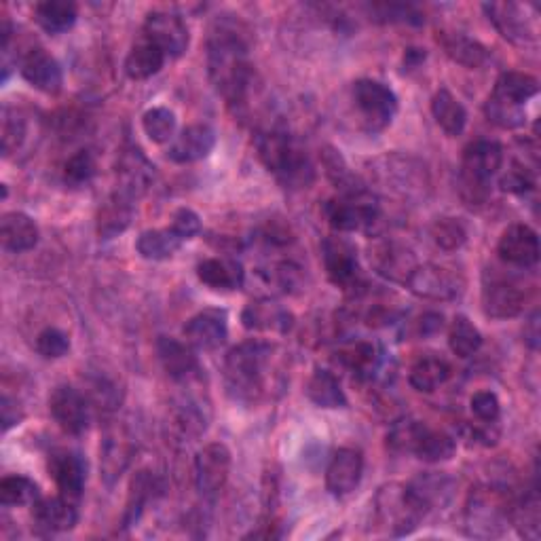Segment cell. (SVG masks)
<instances>
[{"label": "cell", "mask_w": 541, "mask_h": 541, "mask_svg": "<svg viewBox=\"0 0 541 541\" xmlns=\"http://www.w3.org/2000/svg\"><path fill=\"white\" fill-rule=\"evenodd\" d=\"M208 68L214 87L231 104H244L252 85L248 43L235 24L218 22L208 45Z\"/></svg>", "instance_id": "obj_1"}, {"label": "cell", "mask_w": 541, "mask_h": 541, "mask_svg": "<svg viewBox=\"0 0 541 541\" xmlns=\"http://www.w3.org/2000/svg\"><path fill=\"white\" fill-rule=\"evenodd\" d=\"M273 345L265 341H246L229 351L225 360V381L235 402L256 404L267 394V372Z\"/></svg>", "instance_id": "obj_2"}, {"label": "cell", "mask_w": 541, "mask_h": 541, "mask_svg": "<svg viewBox=\"0 0 541 541\" xmlns=\"http://www.w3.org/2000/svg\"><path fill=\"white\" fill-rule=\"evenodd\" d=\"M258 157L284 189H309L315 180L313 163L307 153L284 129H269L258 138Z\"/></svg>", "instance_id": "obj_3"}, {"label": "cell", "mask_w": 541, "mask_h": 541, "mask_svg": "<svg viewBox=\"0 0 541 541\" xmlns=\"http://www.w3.org/2000/svg\"><path fill=\"white\" fill-rule=\"evenodd\" d=\"M503 148L495 140H476L465 146L459 176V193L465 205H482L491 195V178L501 170Z\"/></svg>", "instance_id": "obj_4"}, {"label": "cell", "mask_w": 541, "mask_h": 541, "mask_svg": "<svg viewBox=\"0 0 541 541\" xmlns=\"http://www.w3.org/2000/svg\"><path fill=\"white\" fill-rule=\"evenodd\" d=\"M324 214L328 225L341 233H375L383 218L379 203L372 199L368 191L356 195H341L339 199L328 201L324 205Z\"/></svg>", "instance_id": "obj_5"}, {"label": "cell", "mask_w": 541, "mask_h": 541, "mask_svg": "<svg viewBox=\"0 0 541 541\" xmlns=\"http://www.w3.org/2000/svg\"><path fill=\"white\" fill-rule=\"evenodd\" d=\"M353 102L368 132H381L389 127L398 113L396 93L381 81L360 79L353 83Z\"/></svg>", "instance_id": "obj_6"}, {"label": "cell", "mask_w": 541, "mask_h": 541, "mask_svg": "<svg viewBox=\"0 0 541 541\" xmlns=\"http://www.w3.org/2000/svg\"><path fill=\"white\" fill-rule=\"evenodd\" d=\"M510 508L501 491L495 489H476L470 495L468 508H465V527L474 537H497L506 527Z\"/></svg>", "instance_id": "obj_7"}, {"label": "cell", "mask_w": 541, "mask_h": 541, "mask_svg": "<svg viewBox=\"0 0 541 541\" xmlns=\"http://www.w3.org/2000/svg\"><path fill=\"white\" fill-rule=\"evenodd\" d=\"M408 290L427 301H453L463 292V277L449 267L417 265L406 279Z\"/></svg>", "instance_id": "obj_8"}, {"label": "cell", "mask_w": 541, "mask_h": 541, "mask_svg": "<svg viewBox=\"0 0 541 541\" xmlns=\"http://www.w3.org/2000/svg\"><path fill=\"white\" fill-rule=\"evenodd\" d=\"M231 453L225 444L212 442L195 457V484L205 499H214L229 480Z\"/></svg>", "instance_id": "obj_9"}, {"label": "cell", "mask_w": 541, "mask_h": 541, "mask_svg": "<svg viewBox=\"0 0 541 541\" xmlns=\"http://www.w3.org/2000/svg\"><path fill=\"white\" fill-rule=\"evenodd\" d=\"M144 39L157 45L167 58H180L191 45V34L182 17L167 11H153L146 15Z\"/></svg>", "instance_id": "obj_10"}, {"label": "cell", "mask_w": 541, "mask_h": 541, "mask_svg": "<svg viewBox=\"0 0 541 541\" xmlns=\"http://www.w3.org/2000/svg\"><path fill=\"white\" fill-rule=\"evenodd\" d=\"M377 516L381 520V525L387 527L391 535H406L413 531L419 520L423 518L415 508L413 503L406 497V489L402 484H387L377 495Z\"/></svg>", "instance_id": "obj_11"}, {"label": "cell", "mask_w": 541, "mask_h": 541, "mask_svg": "<svg viewBox=\"0 0 541 541\" xmlns=\"http://www.w3.org/2000/svg\"><path fill=\"white\" fill-rule=\"evenodd\" d=\"M324 269L330 282L343 290H351L360 284V260L358 250L343 237H326L322 244Z\"/></svg>", "instance_id": "obj_12"}, {"label": "cell", "mask_w": 541, "mask_h": 541, "mask_svg": "<svg viewBox=\"0 0 541 541\" xmlns=\"http://www.w3.org/2000/svg\"><path fill=\"white\" fill-rule=\"evenodd\" d=\"M89 410V400L70 385H58L49 396V413L68 436H81L85 432Z\"/></svg>", "instance_id": "obj_13"}, {"label": "cell", "mask_w": 541, "mask_h": 541, "mask_svg": "<svg viewBox=\"0 0 541 541\" xmlns=\"http://www.w3.org/2000/svg\"><path fill=\"white\" fill-rule=\"evenodd\" d=\"M404 489L408 501L413 503V508L421 516H425L427 512L442 508L451 501L455 482L451 476H446L442 472H423L410 480Z\"/></svg>", "instance_id": "obj_14"}, {"label": "cell", "mask_w": 541, "mask_h": 541, "mask_svg": "<svg viewBox=\"0 0 541 541\" xmlns=\"http://www.w3.org/2000/svg\"><path fill=\"white\" fill-rule=\"evenodd\" d=\"M493 26L503 39L514 45L535 43V30L527 15V9L518 3H487L482 5Z\"/></svg>", "instance_id": "obj_15"}, {"label": "cell", "mask_w": 541, "mask_h": 541, "mask_svg": "<svg viewBox=\"0 0 541 541\" xmlns=\"http://www.w3.org/2000/svg\"><path fill=\"white\" fill-rule=\"evenodd\" d=\"M47 470H49V476L55 480V484H58L60 495L72 501L81 499L85 491V480H87V463L79 453L68 451V449L53 451L49 455Z\"/></svg>", "instance_id": "obj_16"}, {"label": "cell", "mask_w": 541, "mask_h": 541, "mask_svg": "<svg viewBox=\"0 0 541 541\" xmlns=\"http://www.w3.org/2000/svg\"><path fill=\"white\" fill-rule=\"evenodd\" d=\"M497 254L506 265L529 269L539 260V237L527 225H512L499 237Z\"/></svg>", "instance_id": "obj_17"}, {"label": "cell", "mask_w": 541, "mask_h": 541, "mask_svg": "<svg viewBox=\"0 0 541 541\" xmlns=\"http://www.w3.org/2000/svg\"><path fill=\"white\" fill-rule=\"evenodd\" d=\"M229 337L227 313L220 309H205L193 315L184 326V339L191 347L201 351H212L220 347Z\"/></svg>", "instance_id": "obj_18"}, {"label": "cell", "mask_w": 541, "mask_h": 541, "mask_svg": "<svg viewBox=\"0 0 541 541\" xmlns=\"http://www.w3.org/2000/svg\"><path fill=\"white\" fill-rule=\"evenodd\" d=\"M364 472V457L356 449H339L326 470V489L334 497H345L358 489Z\"/></svg>", "instance_id": "obj_19"}, {"label": "cell", "mask_w": 541, "mask_h": 541, "mask_svg": "<svg viewBox=\"0 0 541 541\" xmlns=\"http://www.w3.org/2000/svg\"><path fill=\"white\" fill-rule=\"evenodd\" d=\"M22 77L47 96H55L62 91L64 74L58 60L49 55L45 49H30L22 60Z\"/></svg>", "instance_id": "obj_20"}, {"label": "cell", "mask_w": 541, "mask_h": 541, "mask_svg": "<svg viewBox=\"0 0 541 541\" xmlns=\"http://www.w3.org/2000/svg\"><path fill=\"white\" fill-rule=\"evenodd\" d=\"M216 146V132L210 125H189L182 129L180 136L172 142L167 159L174 163H195L208 157Z\"/></svg>", "instance_id": "obj_21"}, {"label": "cell", "mask_w": 541, "mask_h": 541, "mask_svg": "<svg viewBox=\"0 0 541 541\" xmlns=\"http://www.w3.org/2000/svg\"><path fill=\"white\" fill-rule=\"evenodd\" d=\"M482 309L493 320H510L525 309V294L508 279H493L482 290Z\"/></svg>", "instance_id": "obj_22"}, {"label": "cell", "mask_w": 541, "mask_h": 541, "mask_svg": "<svg viewBox=\"0 0 541 541\" xmlns=\"http://www.w3.org/2000/svg\"><path fill=\"white\" fill-rule=\"evenodd\" d=\"M370 260L379 275H383L385 279H391V282H402V284H406L410 273H413L419 265L415 252L398 244V241H387V244H381L375 250V254H370Z\"/></svg>", "instance_id": "obj_23"}, {"label": "cell", "mask_w": 541, "mask_h": 541, "mask_svg": "<svg viewBox=\"0 0 541 541\" xmlns=\"http://www.w3.org/2000/svg\"><path fill=\"white\" fill-rule=\"evenodd\" d=\"M157 356L167 377L174 381H191L199 375V360L193 349L172 337H159Z\"/></svg>", "instance_id": "obj_24"}, {"label": "cell", "mask_w": 541, "mask_h": 541, "mask_svg": "<svg viewBox=\"0 0 541 541\" xmlns=\"http://www.w3.org/2000/svg\"><path fill=\"white\" fill-rule=\"evenodd\" d=\"M32 518L41 529L60 533L74 529L79 520V512L72 499L60 495V497H45L32 503Z\"/></svg>", "instance_id": "obj_25"}, {"label": "cell", "mask_w": 541, "mask_h": 541, "mask_svg": "<svg viewBox=\"0 0 541 541\" xmlns=\"http://www.w3.org/2000/svg\"><path fill=\"white\" fill-rule=\"evenodd\" d=\"M155 178V165L138 148H129L119 161V189L132 199L140 197Z\"/></svg>", "instance_id": "obj_26"}, {"label": "cell", "mask_w": 541, "mask_h": 541, "mask_svg": "<svg viewBox=\"0 0 541 541\" xmlns=\"http://www.w3.org/2000/svg\"><path fill=\"white\" fill-rule=\"evenodd\" d=\"M39 227L24 212H7L0 220V241L3 248L13 254H22L39 244Z\"/></svg>", "instance_id": "obj_27"}, {"label": "cell", "mask_w": 541, "mask_h": 541, "mask_svg": "<svg viewBox=\"0 0 541 541\" xmlns=\"http://www.w3.org/2000/svg\"><path fill=\"white\" fill-rule=\"evenodd\" d=\"M134 218V199L115 191L106 199V203L100 208L98 214V235L100 239H113L121 235Z\"/></svg>", "instance_id": "obj_28"}, {"label": "cell", "mask_w": 541, "mask_h": 541, "mask_svg": "<svg viewBox=\"0 0 541 541\" xmlns=\"http://www.w3.org/2000/svg\"><path fill=\"white\" fill-rule=\"evenodd\" d=\"M438 45L449 58L465 68H482L489 62V49L461 32H438Z\"/></svg>", "instance_id": "obj_29"}, {"label": "cell", "mask_w": 541, "mask_h": 541, "mask_svg": "<svg viewBox=\"0 0 541 541\" xmlns=\"http://www.w3.org/2000/svg\"><path fill=\"white\" fill-rule=\"evenodd\" d=\"M241 322L248 330L256 332H282L286 334L292 328V313L277 303L271 301H256L250 303L244 313H241Z\"/></svg>", "instance_id": "obj_30"}, {"label": "cell", "mask_w": 541, "mask_h": 541, "mask_svg": "<svg viewBox=\"0 0 541 541\" xmlns=\"http://www.w3.org/2000/svg\"><path fill=\"white\" fill-rule=\"evenodd\" d=\"M197 277L212 290L231 292L244 286V269L231 258H208L199 263Z\"/></svg>", "instance_id": "obj_31"}, {"label": "cell", "mask_w": 541, "mask_h": 541, "mask_svg": "<svg viewBox=\"0 0 541 541\" xmlns=\"http://www.w3.org/2000/svg\"><path fill=\"white\" fill-rule=\"evenodd\" d=\"M451 364L440 356H423L410 368L408 383L421 394H434V391L451 379Z\"/></svg>", "instance_id": "obj_32"}, {"label": "cell", "mask_w": 541, "mask_h": 541, "mask_svg": "<svg viewBox=\"0 0 541 541\" xmlns=\"http://www.w3.org/2000/svg\"><path fill=\"white\" fill-rule=\"evenodd\" d=\"M165 58L167 55L157 45L142 39L125 58V74L132 81H146L163 68Z\"/></svg>", "instance_id": "obj_33"}, {"label": "cell", "mask_w": 541, "mask_h": 541, "mask_svg": "<svg viewBox=\"0 0 541 541\" xmlns=\"http://www.w3.org/2000/svg\"><path fill=\"white\" fill-rule=\"evenodd\" d=\"M79 7L70 0H45L34 9V20L49 34H62L77 24Z\"/></svg>", "instance_id": "obj_34"}, {"label": "cell", "mask_w": 541, "mask_h": 541, "mask_svg": "<svg viewBox=\"0 0 541 541\" xmlns=\"http://www.w3.org/2000/svg\"><path fill=\"white\" fill-rule=\"evenodd\" d=\"M307 396L320 408H345L347 396L339 383V379L330 370L315 368L311 379L307 381Z\"/></svg>", "instance_id": "obj_35"}, {"label": "cell", "mask_w": 541, "mask_h": 541, "mask_svg": "<svg viewBox=\"0 0 541 541\" xmlns=\"http://www.w3.org/2000/svg\"><path fill=\"white\" fill-rule=\"evenodd\" d=\"M432 115L446 136H461L468 125V113L449 89H440L434 96Z\"/></svg>", "instance_id": "obj_36"}, {"label": "cell", "mask_w": 541, "mask_h": 541, "mask_svg": "<svg viewBox=\"0 0 541 541\" xmlns=\"http://www.w3.org/2000/svg\"><path fill=\"white\" fill-rule=\"evenodd\" d=\"M157 489H159V480L153 476V472L142 470L132 478V484H129L127 503H125V514H123L125 527L136 525L144 512V506L155 497Z\"/></svg>", "instance_id": "obj_37"}, {"label": "cell", "mask_w": 541, "mask_h": 541, "mask_svg": "<svg viewBox=\"0 0 541 541\" xmlns=\"http://www.w3.org/2000/svg\"><path fill=\"white\" fill-rule=\"evenodd\" d=\"M537 91L539 83L535 77H531V74L503 72L493 87V96L518 106H525L533 96H537Z\"/></svg>", "instance_id": "obj_38"}, {"label": "cell", "mask_w": 541, "mask_h": 541, "mask_svg": "<svg viewBox=\"0 0 541 541\" xmlns=\"http://www.w3.org/2000/svg\"><path fill=\"white\" fill-rule=\"evenodd\" d=\"M182 244L184 241L170 227H167V229L144 231L136 241V248H138V254L146 260H167L180 250Z\"/></svg>", "instance_id": "obj_39"}, {"label": "cell", "mask_w": 541, "mask_h": 541, "mask_svg": "<svg viewBox=\"0 0 541 541\" xmlns=\"http://www.w3.org/2000/svg\"><path fill=\"white\" fill-rule=\"evenodd\" d=\"M457 451V442L453 436L444 434V432H436V429L423 427V432L415 444L413 453L417 455V459L425 461V463H442L453 459Z\"/></svg>", "instance_id": "obj_40"}, {"label": "cell", "mask_w": 541, "mask_h": 541, "mask_svg": "<svg viewBox=\"0 0 541 541\" xmlns=\"http://www.w3.org/2000/svg\"><path fill=\"white\" fill-rule=\"evenodd\" d=\"M41 499L39 493V484L26 476H5L0 480V503L5 508H15V506H30V503H36Z\"/></svg>", "instance_id": "obj_41"}, {"label": "cell", "mask_w": 541, "mask_h": 541, "mask_svg": "<svg viewBox=\"0 0 541 541\" xmlns=\"http://www.w3.org/2000/svg\"><path fill=\"white\" fill-rule=\"evenodd\" d=\"M449 347L457 358H472L482 347L480 330L465 315H457L449 330Z\"/></svg>", "instance_id": "obj_42"}, {"label": "cell", "mask_w": 541, "mask_h": 541, "mask_svg": "<svg viewBox=\"0 0 541 541\" xmlns=\"http://www.w3.org/2000/svg\"><path fill=\"white\" fill-rule=\"evenodd\" d=\"M322 161L326 167V174L332 180V184L341 189L343 195H356L366 191L362 182L358 180V176L349 170V165L345 163L343 155L339 151H334V148H326L322 153Z\"/></svg>", "instance_id": "obj_43"}, {"label": "cell", "mask_w": 541, "mask_h": 541, "mask_svg": "<svg viewBox=\"0 0 541 541\" xmlns=\"http://www.w3.org/2000/svg\"><path fill=\"white\" fill-rule=\"evenodd\" d=\"M429 235H432L434 244L444 252H457L468 241V229H465L459 218L451 216L436 218L432 227H429Z\"/></svg>", "instance_id": "obj_44"}, {"label": "cell", "mask_w": 541, "mask_h": 541, "mask_svg": "<svg viewBox=\"0 0 541 541\" xmlns=\"http://www.w3.org/2000/svg\"><path fill=\"white\" fill-rule=\"evenodd\" d=\"M484 115H487V119L501 129H518L527 123L525 106L501 100L493 96V93L489 96L487 104H484Z\"/></svg>", "instance_id": "obj_45"}, {"label": "cell", "mask_w": 541, "mask_h": 541, "mask_svg": "<svg viewBox=\"0 0 541 541\" xmlns=\"http://www.w3.org/2000/svg\"><path fill=\"white\" fill-rule=\"evenodd\" d=\"M142 127H144V134L151 138L153 142H157V144L170 142L174 138V132H176L174 110L165 108V106H157V108L146 110L144 117H142Z\"/></svg>", "instance_id": "obj_46"}, {"label": "cell", "mask_w": 541, "mask_h": 541, "mask_svg": "<svg viewBox=\"0 0 541 541\" xmlns=\"http://www.w3.org/2000/svg\"><path fill=\"white\" fill-rule=\"evenodd\" d=\"M339 358L351 372H356V375H360V377H368L379 364V351L372 343L360 341V343H353V345L345 347L339 353Z\"/></svg>", "instance_id": "obj_47"}, {"label": "cell", "mask_w": 541, "mask_h": 541, "mask_svg": "<svg viewBox=\"0 0 541 541\" xmlns=\"http://www.w3.org/2000/svg\"><path fill=\"white\" fill-rule=\"evenodd\" d=\"M96 157H93L91 151H79L74 153L66 165H64V182L72 189H81V186L89 184L96 176Z\"/></svg>", "instance_id": "obj_48"}, {"label": "cell", "mask_w": 541, "mask_h": 541, "mask_svg": "<svg viewBox=\"0 0 541 541\" xmlns=\"http://www.w3.org/2000/svg\"><path fill=\"white\" fill-rule=\"evenodd\" d=\"M423 427L425 425L415 419H402L394 423V427H391L387 434V446L394 453H413Z\"/></svg>", "instance_id": "obj_49"}, {"label": "cell", "mask_w": 541, "mask_h": 541, "mask_svg": "<svg viewBox=\"0 0 541 541\" xmlns=\"http://www.w3.org/2000/svg\"><path fill=\"white\" fill-rule=\"evenodd\" d=\"M510 516L514 518V525L522 537H539V501L535 493L531 497H522L520 503L510 510Z\"/></svg>", "instance_id": "obj_50"}, {"label": "cell", "mask_w": 541, "mask_h": 541, "mask_svg": "<svg viewBox=\"0 0 541 541\" xmlns=\"http://www.w3.org/2000/svg\"><path fill=\"white\" fill-rule=\"evenodd\" d=\"M533 186H535L533 172L529 170L525 163H520V161H512L510 170H506V174L499 178V189L503 193L525 195V193L533 191Z\"/></svg>", "instance_id": "obj_51"}, {"label": "cell", "mask_w": 541, "mask_h": 541, "mask_svg": "<svg viewBox=\"0 0 541 541\" xmlns=\"http://www.w3.org/2000/svg\"><path fill=\"white\" fill-rule=\"evenodd\" d=\"M36 351L41 353L45 360H60L70 351L68 334L60 328H45L36 337Z\"/></svg>", "instance_id": "obj_52"}, {"label": "cell", "mask_w": 541, "mask_h": 541, "mask_svg": "<svg viewBox=\"0 0 541 541\" xmlns=\"http://www.w3.org/2000/svg\"><path fill=\"white\" fill-rule=\"evenodd\" d=\"M370 15H375L379 22H400V24H421V15L413 5H402V3H377L370 5Z\"/></svg>", "instance_id": "obj_53"}, {"label": "cell", "mask_w": 541, "mask_h": 541, "mask_svg": "<svg viewBox=\"0 0 541 541\" xmlns=\"http://www.w3.org/2000/svg\"><path fill=\"white\" fill-rule=\"evenodd\" d=\"M269 284L286 294H292L303 286V269L290 263V260H282L269 271Z\"/></svg>", "instance_id": "obj_54"}, {"label": "cell", "mask_w": 541, "mask_h": 541, "mask_svg": "<svg viewBox=\"0 0 541 541\" xmlns=\"http://www.w3.org/2000/svg\"><path fill=\"white\" fill-rule=\"evenodd\" d=\"M104 472L110 478L121 476L125 470V465L129 461V451H127V442L119 438H108L104 444Z\"/></svg>", "instance_id": "obj_55"}, {"label": "cell", "mask_w": 541, "mask_h": 541, "mask_svg": "<svg viewBox=\"0 0 541 541\" xmlns=\"http://www.w3.org/2000/svg\"><path fill=\"white\" fill-rule=\"evenodd\" d=\"M470 408H472V415L484 425H495L501 413L499 398L493 394V391H476L470 400Z\"/></svg>", "instance_id": "obj_56"}, {"label": "cell", "mask_w": 541, "mask_h": 541, "mask_svg": "<svg viewBox=\"0 0 541 541\" xmlns=\"http://www.w3.org/2000/svg\"><path fill=\"white\" fill-rule=\"evenodd\" d=\"M26 138V125L20 115H11V110L5 108V117H3V153L9 157L15 153L17 148L22 146Z\"/></svg>", "instance_id": "obj_57"}, {"label": "cell", "mask_w": 541, "mask_h": 541, "mask_svg": "<svg viewBox=\"0 0 541 541\" xmlns=\"http://www.w3.org/2000/svg\"><path fill=\"white\" fill-rule=\"evenodd\" d=\"M170 229L182 239V241H189L193 239L195 235L201 233V218L189 210V208H180L174 212L172 216V225Z\"/></svg>", "instance_id": "obj_58"}, {"label": "cell", "mask_w": 541, "mask_h": 541, "mask_svg": "<svg viewBox=\"0 0 541 541\" xmlns=\"http://www.w3.org/2000/svg\"><path fill=\"white\" fill-rule=\"evenodd\" d=\"M444 328V317L440 313H425L419 320V334L421 337H432Z\"/></svg>", "instance_id": "obj_59"}, {"label": "cell", "mask_w": 541, "mask_h": 541, "mask_svg": "<svg viewBox=\"0 0 541 541\" xmlns=\"http://www.w3.org/2000/svg\"><path fill=\"white\" fill-rule=\"evenodd\" d=\"M525 341L529 343L531 349L539 347V313L537 311L529 317V322L525 326Z\"/></svg>", "instance_id": "obj_60"}, {"label": "cell", "mask_w": 541, "mask_h": 541, "mask_svg": "<svg viewBox=\"0 0 541 541\" xmlns=\"http://www.w3.org/2000/svg\"><path fill=\"white\" fill-rule=\"evenodd\" d=\"M13 406L15 404L9 400V396H3V406H0V408H3V427H5V432H7L9 427H13V425H17V423L22 421V413H17V410L13 413Z\"/></svg>", "instance_id": "obj_61"}, {"label": "cell", "mask_w": 541, "mask_h": 541, "mask_svg": "<svg viewBox=\"0 0 541 541\" xmlns=\"http://www.w3.org/2000/svg\"><path fill=\"white\" fill-rule=\"evenodd\" d=\"M423 60H425V51H421V49H408L406 51V58H404V66L417 68Z\"/></svg>", "instance_id": "obj_62"}]
</instances>
